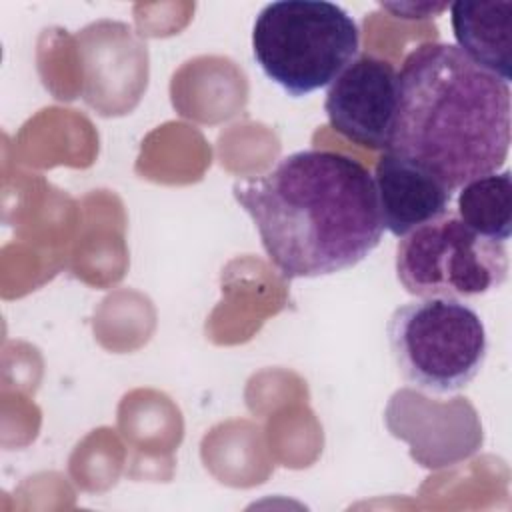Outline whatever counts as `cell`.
Masks as SVG:
<instances>
[{"mask_svg": "<svg viewBox=\"0 0 512 512\" xmlns=\"http://www.w3.org/2000/svg\"><path fill=\"white\" fill-rule=\"evenodd\" d=\"M232 196L288 280L354 268L382 240L374 178L342 152H292L268 172L238 180Z\"/></svg>", "mask_w": 512, "mask_h": 512, "instance_id": "1", "label": "cell"}, {"mask_svg": "<svg viewBox=\"0 0 512 512\" xmlns=\"http://www.w3.org/2000/svg\"><path fill=\"white\" fill-rule=\"evenodd\" d=\"M510 126L508 82L474 64L456 44L422 42L398 72L386 152L454 194L504 166Z\"/></svg>", "mask_w": 512, "mask_h": 512, "instance_id": "2", "label": "cell"}, {"mask_svg": "<svg viewBox=\"0 0 512 512\" xmlns=\"http://www.w3.org/2000/svg\"><path fill=\"white\" fill-rule=\"evenodd\" d=\"M358 48V24L342 6L326 0L270 2L252 26L256 64L292 98L330 86Z\"/></svg>", "mask_w": 512, "mask_h": 512, "instance_id": "3", "label": "cell"}, {"mask_svg": "<svg viewBox=\"0 0 512 512\" xmlns=\"http://www.w3.org/2000/svg\"><path fill=\"white\" fill-rule=\"evenodd\" d=\"M386 336L406 384L430 394L468 386L488 354L480 314L456 298H420L398 306L388 318Z\"/></svg>", "mask_w": 512, "mask_h": 512, "instance_id": "4", "label": "cell"}, {"mask_svg": "<svg viewBox=\"0 0 512 512\" xmlns=\"http://www.w3.org/2000/svg\"><path fill=\"white\" fill-rule=\"evenodd\" d=\"M504 242L468 228L450 210L406 234L396 246V276L416 298H476L508 278Z\"/></svg>", "mask_w": 512, "mask_h": 512, "instance_id": "5", "label": "cell"}, {"mask_svg": "<svg viewBox=\"0 0 512 512\" xmlns=\"http://www.w3.org/2000/svg\"><path fill=\"white\" fill-rule=\"evenodd\" d=\"M398 104V70L392 62L358 54L328 86L324 112L330 126L354 144L386 150Z\"/></svg>", "mask_w": 512, "mask_h": 512, "instance_id": "6", "label": "cell"}, {"mask_svg": "<svg viewBox=\"0 0 512 512\" xmlns=\"http://www.w3.org/2000/svg\"><path fill=\"white\" fill-rule=\"evenodd\" d=\"M372 178L382 224L396 238H404L450 210L454 194L448 188L386 150L378 158Z\"/></svg>", "mask_w": 512, "mask_h": 512, "instance_id": "7", "label": "cell"}, {"mask_svg": "<svg viewBox=\"0 0 512 512\" xmlns=\"http://www.w3.org/2000/svg\"><path fill=\"white\" fill-rule=\"evenodd\" d=\"M456 46L480 68L512 80V2L458 0L450 4Z\"/></svg>", "mask_w": 512, "mask_h": 512, "instance_id": "8", "label": "cell"}, {"mask_svg": "<svg viewBox=\"0 0 512 512\" xmlns=\"http://www.w3.org/2000/svg\"><path fill=\"white\" fill-rule=\"evenodd\" d=\"M456 216L476 234L506 244L512 234L510 170L504 168L466 182L458 190Z\"/></svg>", "mask_w": 512, "mask_h": 512, "instance_id": "9", "label": "cell"}, {"mask_svg": "<svg viewBox=\"0 0 512 512\" xmlns=\"http://www.w3.org/2000/svg\"><path fill=\"white\" fill-rule=\"evenodd\" d=\"M380 6L384 10H390L392 14H396V18H408V20H422V18H434L440 12H444L446 8H450V2H442V4H434V2H408V4H398V2H380Z\"/></svg>", "mask_w": 512, "mask_h": 512, "instance_id": "10", "label": "cell"}]
</instances>
